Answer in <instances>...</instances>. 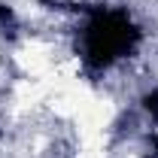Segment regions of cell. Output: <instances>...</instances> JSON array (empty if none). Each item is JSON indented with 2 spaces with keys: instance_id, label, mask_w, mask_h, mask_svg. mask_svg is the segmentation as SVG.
<instances>
[{
  "instance_id": "6da1fadb",
  "label": "cell",
  "mask_w": 158,
  "mask_h": 158,
  "mask_svg": "<svg viewBox=\"0 0 158 158\" xmlns=\"http://www.w3.org/2000/svg\"><path fill=\"white\" fill-rule=\"evenodd\" d=\"M52 49L46 46V43H27V46H21L19 52H15V64H19L21 70L27 73L31 79H43L46 73H52V55H49Z\"/></svg>"
},
{
  "instance_id": "7a4b0ae2",
  "label": "cell",
  "mask_w": 158,
  "mask_h": 158,
  "mask_svg": "<svg viewBox=\"0 0 158 158\" xmlns=\"http://www.w3.org/2000/svg\"><path fill=\"white\" fill-rule=\"evenodd\" d=\"M12 94H15V103L19 106H34V103L49 98L52 88L46 85V79H21V82H15Z\"/></svg>"
},
{
  "instance_id": "3957f363",
  "label": "cell",
  "mask_w": 158,
  "mask_h": 158,
  "mask_svg": "<svg viewBox=\"0 0 158 158\" xmlns=\"http://www.w3.org/2000/svg\"><path fill=\"white\" fill-rule=\"evenodd\" d=\"M76 158H106V146H103V137L94 140H79V155Z\"/></svg>"
}]
</instances>
